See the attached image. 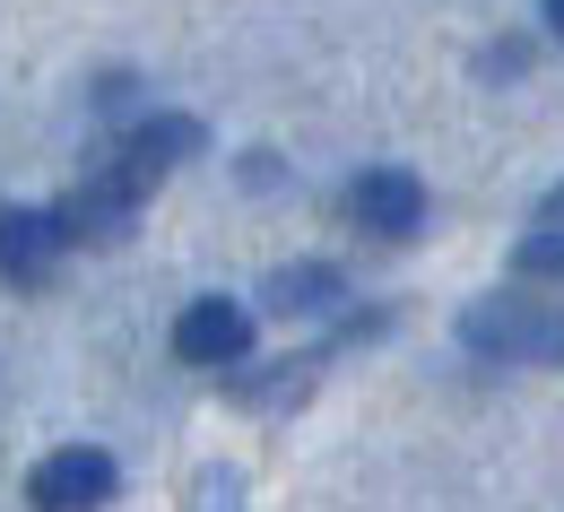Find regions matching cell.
Here are the masks:
<instances>
[{
  "mask_svg": "<svg viewBox=\"0 0 564 512\" xmlns=\"http://www.w3.org/2000/svg\"><path fill=\"white\" fill-rule=\"evenodd\" d=\"M460 348L495 366H564V313L539 295H478L460 313Z\"/></svg>",
  "mask_w": 564,
  "mask_h": 512,
  "instance_id": "1",
  "label": "cell"
},
{
  "mask_svg": "<svg viewBox=\"0 0 564 512\" xmlns=\"http://www.w3.org/2000/svg\"><path fill=\"white\" fill-rule=\"evenodd\" d=\"M113 487H122V469H113L105 443H62V451H44L26 469V504L35 512H96V504H113Z\"/></svg>",
  "mask_w": 564,
  "mask_h": 512,
  "instance_id": "2",
  "label": "cell"
},
{
  "mask_svg": "<svg viewBox=\"0 0 564 512\" xmlns=\"http://www.w3.org/2000/svg\"><path fill=\"white\" fill-rule=\"evenodd\" d=\"M200 148H209L200 113H140V122H131V131L113 140V156H105V165H122V174H131L140 192H156V183H165L174 165H192Z\"/></svg>",
  "mask_w": 564,
  "mask_h": 512,
  "instance_id": "3",
  "label": "cell"
},
{
  "mask_svg": "<svg viewBox=\"0 0 564 512\" xmlns=\"http://www.w3.org/2000/svg\"><path fill=\"white\" fill-rule=\"evenodd\" d=\"M174 357L183 366H243L252 357V313L235 304V295H192L183 313H174Z\"/></svg>",
  "mask_w": 564,
  "mask_h": 512,
  "instance_id": "4",
  "label": "cell"
},
{
  "mask_svg": "<svg viewBox=\"0 0 564 512\" xmlns=\"http://www.w3.org/2000/svg\"><path fill=\"white\" fill-rule=\"evenodd\" d=\"M348 218L365 226V235H382V243H409L425 226V183L409 165H365L348 183Z\"/></svg>",
  "mask_w": 564,
  "mask_h": 512,
  "instance_id": "5",
  "label": "cell"
},
{
  "mask_svg": "<svg viewBox=\"0 0 564 512\" xmlns=\"http://www.w3.org/2000/svg\"><path fill=\"white\" fill-rule=\"evenodd\" d=\"M62 261H70L62 209H0V279L9 287H44Z\"/></svg>",
  "mask_w": 564,
  "mask_h": 512,
  "instance_id": "6",
  "label": "cell"
},
{
  "mask_svg": "<svg viewBox=\"0 0 564 512\" xmlns=\"http://www.w3.org/2000/svg\"><path fill=\"white\" fill-rule=\"evenodd\" d=\"M339 304H348L339 261H286V270H270V287H261V313H279V322H322Z\"/></svg>",
  "mask_w": 564,
  "mask_h": 512,
  "instance_id": "7",
  "label": "cell"
},
{
  "mask_svg": "<svg viewBox=\"0 0 564 512\" xmlns=\"http://www.w3.org/2000/svg\"><path fill=\"white\" fill-rule=\"evenodd\" d=\"M512 270H521V279H556V287H564V235H530V243H512Z\"/></svg>",
  "mask_w": 564,
  "mask_h": 512,
  "instance_id": "8",
  "label": "cell"
},
{
  "mask_svg": "<svg viewBox=\"0 0 564 512\" xmlns=\"http://www.w3.org/2000/svg\"><path fill=\"white\" fill-rule=\"evenodd\" d=\"M512 70H530V44H495L487 53V78H512Z\"/></svg>",
  "mask_w": 564,
  "mask_h": 512,
  "instance_id": "9",
  "label": "cell"
},
{
  "mask_svg": "<svg viewBox=\"0 0 564 512\" xmlns=\"http://www.w3.org/2000/svg\"><path fill=\"white\" fill-rule=\"evenodd\" d=\"M539 235H564V183L547 192V200H539Z\"/></svg>",
  "mask_w": 564,
  "mask_h": 512,
  "instance_id": "10",
  "label": "cell"
},
{
  "mask_svg": "<svg viewBox=\"0 0 564 512\" xmlns=\"http://www.w3.org/2000/svg\"><path fill=\"white\" fill-rule=\"evenodd\" d=\"M547 35H564V0H547Z\"/></svg>",
  "mask_w": 564,
  "mask_h": 512,
  "instance_id": "11",
  "label": "cell"
}]
</instances>
